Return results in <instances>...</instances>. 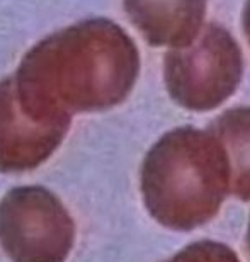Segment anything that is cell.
I'll list each match as a JSON object with an SVG mask.
<instances>
[{
	"label": "cell",
	"instance_id": "cell-4",
	"mask_svg": "<svg viewBox=\"0 0 250 262\" xmlns=\"http://www.w3.org/2000/svg\"><path fill=\"white\" fill-rule=\"evenodd\" d=\"M206 129L225 150L230 192L242 201H250V106L225 109Z\"/></svg>",
	"mask_w": 250,
	"mask_h": 262
},
{
	"label": "cell",
	"instance_id": "cell-5",
	"mask_svg": "<svg viewBox=\"0 0 250 262\" xmlns=\"http://www.w3.org/2000/svg\"><path fill=\"white\" fill-rule=\"evenodd\" d=\"M165 262H242L228 245L213 240H201L179 250Z\"/></svg>",
	"mask_w": 250,
	"mask_h": 262
},
{
	"label": "cell",
	"instance_id": "cell-3",
	"mask_svg": "<svg viewBox=\"0 0 250 262\" xmlns=\"http://www.w3.org/2000/svg\"><path fill=\"white\" fill-rule=\"evenodd\" d=\"M210 0H128L145 39L167 50L189 46L206 24Z\"/></svg>",
	"mask_w": 250,
	"mask_h": 262
},
{
	"label": "cell",
	"instance_id": "cell-1",
	"mask_svg": "<svg viewBox=\"0 0 250 262\" xmlns=\"http://www.w3.org/2000/svg\"><path fill=\"white\" fill-rule=\"evenodd\" d=\"M143 192L150 213L167 228L187 232L208 223L230 194L220 141L194 126L165 133L145 162Z\"/></svg>",
	"mask_w": 250,
	"mask_h": 262
},
{
	"label": "cell",
	"instance_id": "cell-6",
	"mask_svg": "<svg viewBox=\"0 0 250 262\" xmlns=\"http://www.w3.org/2000/svg\"><path fill=\"white\" fill-rule=\"evenodd\" d=\"M240 26H242L243 39H245L250 50V0H243L242 12H240Z\"/></svg>",
	"mask_w": 250,
	"mask_h": 262
},
{
	"label": "cell",
	"instance_id": "cell-7",
	"mask_svg": "<svg viewBox=\"0 0 250 262\" xmlns=\"http://www.w3.org/2000/svg\"><path fill=\"white\" fill-rule=\"evenodd\" d=\"M245 244H247V254H248V259H250V220H248V225H247V237H245Z\"/></svg>",
	"mask_w": 250,
	"mask_h": 262
},
{
	"label": "cell",
	"instance_id": "cell-2",
	"mask_svg": "<svg viewBox=\"0 0 250 262\" xmlns=\"http://www.w3.org/2000/svg\"><path fill=\"white\" fill-rule=\"evenodd\" d=\"M245 72L242 45L225 24L206 20L189 46L167 50L164 82L177 106L211 113L238 91Z\"/></svg>",
	"mask_w": 250,
	"mask_h": 262
}]
</instances>
